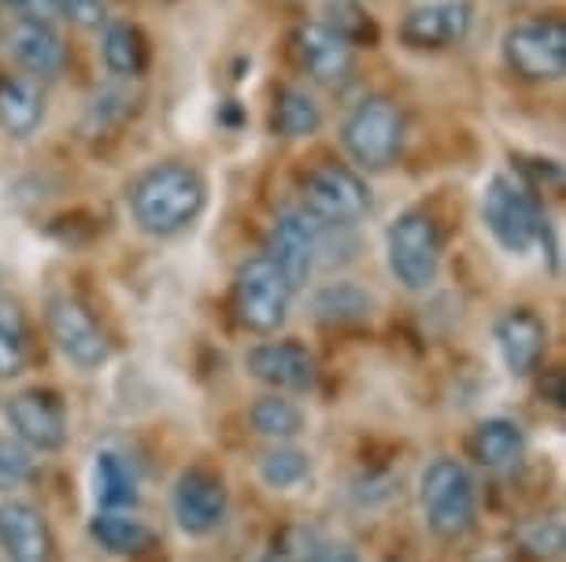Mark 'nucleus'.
Returning <instances> with one entry per match:
<instances>
[{
    "mask_svg": "<svg viewBox=\"0 0 566 562\" xmlns=\"http://www.w3.org/2000/svg\"><path fill=\"white\" fill-rule=\"evenodd\" d=\"M522 551L533 559H559L563 555V522L555 518H537L518 533Z\"/></svg>",
    "mask_w": 566,
    "mask_h": 562,
    "instance_id": "7c9ffc66",
    "label": "nucleus"
},
{
    "mask_svg": "<svg viewBox=\"0 0 566 562\" xmlns=\"http://www.w3.org/2000/svg\"><path fill=\"white\" fill-rule=\"evenodd\" d=\"M263 256L282 271V278L296 289H304L312 282V274L323 256V222H315L304 208L282 211L266 237Z\"/></svg>",
    "mask_w": 566,
    "mask_h": 562,
    "instance_id": "9d476101",
    "label": "nucleus"
},
{
    "mask_svg": "<svg viewBox=\"0 0 566 562\" xmlns=\"http://www.w3.org/2000/svg\"><path fill=\"white\" fill-rule=\"evenodd\" d=\"M52 12L67 19L71 26L82 30H101L108 23V0H49Z\"/></svg>",
    "mask_w": 566,
    "mask_h": 562,
    "instance_id": "2f4dec72",
    "label": "nucleus"
},
{
    "mask_svg": "<svg viewBox=\"0 0 566 562\" xmlns=\"http://www.w3.org/2000/svg\"><path fill=\"white\" fill-rule=\"evenodd\" d=\"M507 67L526 82H559L566 74L563 19H530L504 34Z\"/></svg>",
    "mask_w": 566,
    "mask_h": 562,
    "instance_id": "1a4fd4ad",
    "label": "nucleus"
},
{
    "mask_svg": "<svg viewBox=\"0 0 566 562\" xmlns=\"http://www.w3.org/2000/svg\"><path fill=\"white\" fill-rule=\"evenodd\" d=\"M293 307V285L282 278V271L271 259L252 256L241 263L238 278H233V315L249 333L271 337L285 326Z\"/></svg>",
    "mask_w": 566,
    "mask_h": 562,
    "instance_id": "39448f33",
    "label": "nucleus"
},
{
    "mask_svg": "<svg viewBox=\"0 0 566 562\" xmlns=\"http://www.w3.org/2000/svg\"><path fill=\"white\" fill-rule=\"evenodd\" d=\"M496 348L504 367L515 378H526L541 367L544 348H548V326L530 307H515V311L500 315L496 322Z\"/></svg>",
    "mask_w": 566,
    "mask_h": 562,
    "instance_id": "f3484780",
    "label": "nucleus"
},
{
    "mask_svg": "<svg viewBox=\"0 0 566 562\" xmlns=\"http://www.w3.org/2000/svg\"><path fill=\"white\" fill-rule=\"evenodd\" d=\"M8 52L34 78H60L67 71V45L52 23H15L8 34Z\"/></svg>",
    "mask_w": 566,
    "mask_h": 562,
    "instance_id": "a211bd4d",
    "label": "nucleus"
},
{
    "mask_svg": "<svg viewBox=\"0 0 566 562\" xmlns=\"http://www.w3.org/2000/svg\"><path fill=\"white\" fill-rule=\"evenodd\" d=\"M101 56L108 74H115V78H123V82H134L148 71V38L142 34V26L115 19V23H104Z\"/></svg>",
    "mask_w": 566,
    "mask_h": 562,
    "instance_id": "4be33fe9",
    "label": "nucleus"
},
{
    "mask_svg": "<svg viewBox=\"0 0 566 562\" xmlns=\"http://www.w3.org/2000/svg\"><path fill=\"white\" fill-rule=\"evenodd\" d=\"M30 363V330L15 304H0V381H12Z\"/></svg>",
    "mask_w": 566,
    "mask_h": 562,
    "instance_id": "cd10ccee",
    "label": "nucleus"
},
{
    "mask_svg": "<svg viewBox=\"0 0 566 562\" xmlns=\"http://www.w3.org/2000/svg\"><path fill=\"white\" fill-rule=\"evenodd\" d=\"M4 418L12 426V437H19L27 448L60 452L67 444V411L49 389H23L4 400Z\"/></svg>",
    "mask_w": 566,
    "mask_h": 562,
    "instance_id": "9b49d317",
    "label": "nucleus"
},
{
    "mask_svg": "<svg viewBox=\"0 0 566 562\" xmlns=\"http://www.w3.org/2000/svg\"><path fill=\"white\" fill-rule=\"evenodd\" d=\"M38 452L27 448L19 437H0V492H15L34 481Z\"/></svg>",
    "mask_w": 566,
    "mask_h": 562,
    "instance_id": "c85d7f7f",
    "label": "nucleus"
},
{
    "mask_svg": "<svg viewBox=\"0 0 566 562\" xmlns=\"http://www.w3.org/2000/svg\"><path fill=\"white\" fill-rule=\"evenodd\" d=\"M208 204L205 174L189 163H156L130 185V215L148 237H175L200 219Z\"/></svg>",
    "mask_w": 566,
    "mask_h": 562,
    "instance_id": "f257e3e1",
    "label": "nucleus"
},
{
    "mask_svg": "<svg viewBox=\"0 0 566 562\" xmlns=\"http://www.w3.org/2000/svg\"><path fill=\"white\" fill-rule=\"evenodd\" d=\"M4 12L15 15V23H52V4L49 0H0Z\"/></svg>",
    "mask_w": 566,
    "mask_h": 562,
    "instance_id": "473e14b6",
    "label": "nucleus"
},
{
    "mask_svg": "<svg viewBox=\"0 0 566 562\" xmlns=\"http://www.w3.org/2000/svg\"><path fill=\"white\" fill-rule=\"evenodd\" d=\"M93 500L97 511H134L137 503V470L115 448H104L93 459Z\"/></svg>",
    "mask_w": 566,
    "mask_h": 562,
    "instance_id": "aec40b11",
    "label": "nucleus"
},
{
    "mask_svg": "<svg viewBox=\"0 0 566 562\" xmlns=\"http://www.w3.org/2000/svg\"><path fill=\"white\" fill-rule=\"evenodd\" d=\"M90 537L108 555H137V551L153 544V529L134 511H97L90 518Z\"/></svg>",
    "mask_w": 566,
    "mask_h": 562,
    "instance_id": "393cba45",
    "label": "nucleus"
},
{
    "mask_svg": "<svg viewBox=\"0 0 566 562\" xmlns=\"http://www.w3.org/2000/svg\"><path fill=\"white\" fill-rule=\"evenodd\" d=\"M374 311V296L356 282H329L312 296V318L323 326L363 322Z\"/></svg>",
    "mask_w": 566,
    "mask_h": 562,
    "instance_id": "5701e85b",
    "label": "nucleus"
},
{
    "mask_svg": "<svg viewBox=\"0 0 566 562\" xmlns=\"http://www.w3.org/2000/svg\"><path fill=\"white\" fill-rule=\"evenodd\" d=\"M312 477V455L293 444H274L260 459V481L274 492H293Z\"/></svg>",
    "mask_w": 566,
    "mask_h": 562,
    "instance_id": "bb28decb",
    "label": "nucleus"
},
{
    "mask_svg": "<svg viewBox=\"0 0 566 562\" xmlns=\"http://www.w3.org/2000/svg\"><path fill=\"white\" fill-rule=\"evenodd\" d=\"M244 370L274 392H312L318 385V363L301 341H260L244 352Z\"/></svg>",
    "mask_w": 566,
    "mask_h": 562,
    "instance_id": "f8f14e48",
    "label": "nucleus"
},
{
    "mask_svg": "<svg viewBox=\"0 0 566 562\" xmlns=\"http://www.w3.org/2000/svg\"><path fill=\"white\" fill-rule=\"evenodd\" d=\"M419 507L430 533L455 540L478 522V485L452 455H437L419 477Z\"/></svg>",
    "mask_w": 566,
    "mask_h": 562,
    "instance_id": "7ed1b4c3",
    "label": "nucleus"
},
{
    "mask_svg": "<svg viewBox=\"0 0 566 562\" xmlns=\"http://www.w3.org/2000/svg\"><path fill=\"white\" fill-rule=\"evenodd\" d=\"M318 126H323V108L315 104V97L301 86H285L274 97V112H271V130L285 141H304V137H315Z\"/></svg>",
    "mask_w": 566,
    "mask_h": 562,
    "instance_id": "b1692460",
    "label": "nucleus"
},
{
    "mask_svg": "<svg viewBox=\"0 0 566 562\" xmlns=\"http://www.w3.org/2000/svg\"><path fill=\"white\" fill-rule=\"evenodd\" d=\"M315 562H359V555H356V551H348V548H323Z\"/></svg>",
    "mask_w": 566,
    "mask_h": 562,
    "instance_id": "72a5a7b5",
    "label": "nucleus"
},
{
    "mask_svg": "<svg viewBox=\"0 0 566 562\" xmlns=\"http://www.w3.org/2000/svg\"><path fill=\"white\" fill-rule=\"evenodd\" d=\"M441 252H444L441 230H437L433 215H426V211H403L386 230L389 274L408 293L433 289L437 274H441Z\"/></svg>",
    "mask_w": 566,
    "mask_h": 562,
    "instance_id": "20e7f679",
    "label": "nucleus"
},
{
    "mask_svg": "<svg viewBox=\"0 0 566 562\" xmlns=\"http://www.w3.org/2000/svg\"><path fill=\"white\" fill-rule=\"evenodd\" d=\"M260 562H296V559H293L285 548H271V551H266V555H263Z\"/></svg>",
    "mask_w": 566,
    "mask_h": 562,
    "instance_id": "f704fd0d",
    "label": "nucleus"
},
{
    "mask_svg": "<svg viewBox=\"0 0 566 562\" xmlns=\"http://www.w3.org/2000/svg\"><path fill=\"white\" fill-rule=\"evenodd\" d=\"M482 219L500 248L511 252V256H522V252L537 245V233L548 215L518 178L496 174L482 193Z\"/></svg>",
    "mask_w": 566,
    "mask_h": 562,
    "instance_id": "423d86ee",
    "label": "nucleus"
},
{
    "mask_svg": "<svg viewBox=\"0 0 566 562\" xmlns=\"http://www.w3.org/2000/svg\"><path fill=\"white\" fill-rule=\"evenodd\" d=\"M304 211L323 226H356L370 211V189L367 182L345 163H318L307 171L301 185Z\"/></svg>",
    "mask_w": 566,
    "mask_h": 562,
    "instance_id": "0eeeda50",
    "label": "nucleus"
},
{
    "mask_svg": "<svg viewBox=\"0 0 566 562\" xmlns=\"http://www.w3.org/2000/svg\"><path fill=\"white\" fill-rule=\"evenodd\" d=\"M130 104H134V97L126 89H101L97 97H93L90 112H85V134L101 137L104 130L119 126L126 115H130Z\"/></svg>",
    "mask_w": 566,
    "mask_h": 562,
    "instance_id": "c756f323",
    "label": "nucleus"
},
{
    "mask_svg": "<svg viewBox=\"0 0 566 562\" xmlns=\"http://www.w3.org/2000/svg\"><path fill=\"white\" fill-rule=\"evenodd\" d=\"M45 322L52 344L60 348V356L78 370H101L112 359V341L101 330V322L93 318V311L74 296H52L45 307Z\"/></svg>",
    "mask_w": 566,
    "mask_h": 562,
    "instance_id": "6e6552de",
    "label": "nucleus"
},
{
    "mask_svg": "<svg viewBox=\"0 0 566 562\" xmlns=\"http://www.w3.org/2000/svg\"><path fill=\"white\" fill-rule=\"evenodd\" d=\"M170 511H175L181 533H216L222 518H227V485H222V477L208 470H186L175 481V492H170Z\"/></svg>",
    "mask_w": 566,
    "mask_h": 562,
    "instance_id": "ddd939ff",
    "label": "nucleus"
},
{
    "mask_svg": "<svg viewBox=\"0 0 566 562\" xmlns=\"http://www.w3.org/2000/svg\"><path fill=\"white\" fill-rule=\"evenodd\" d=\"M45 123V93L38 78L27 74H4L0 78V130L15 141L34 137Z\"/></svg>",
    "mask_w": 566,
    "mask_h": 562,
    "instance_id": "6ab92c4d",
    "label": "nucleus"
},
{
    "mask_svg": "<svg viewBox=\"0 0 566 562\" xmlns=\"http://www.w3.org/2000/svg\"><path fill=\"white\" fill-rule=\"evenodd\" d=\"M474 23V4L470 0H433V4L411 8L400 23V41L408 49L437 52L452 49L470 34Z\"/></svg>",
    "mask_w": 566,
    "mask_h": 562,
    "instance_id": "2eb2a0df",
    "label": "nucleus"
},
{
    "mask_svg": "<svg viewBox=\"0 0 566 562\" xmlns=\"http://www.w3.org/2000/svg\"><path fill=\"white\" fill-rule=\"evenodd\" d=\"M296 56L301 67L312 74V82L329 89H340L356 71V45L329 23H304L296 30Z\"/></svg>",
    "mask_w": 566,
    "mask_h": 562,
    "instance_id": "4468645a",
    "label": "nucleus"
},
{
    "mask_svg": "<svg viewBox=\"0 0 566 562\" xmlns=\"http://www.w3.org/2000/svg\"><path fill=\"white\" fill-rule=\"evenodd\" d=\"M403 141H408V123L397 100L367 97L359 100L340 126V145L352 163L367 174H386L400 163Z\"/></svg>",
    "mask_w": 566,
    "mask_h": 562,
    "instance_id": "f03ea898",
    "label": "nucleus"
},
{
    "mask_svg": "<svg viewBox=\"0 0 566 562\" xmlns=\"http://www.w3.org/2000/svg\"><path fill=\"white\" fill-rule=\"evenodd\" d=\"M478 562H500V559H478Z\"/></svg>",
    "mask_w": 566,
    "mask_h": 562,
    "instance_id": "c9c22d12",
    "label": "nucleus"
},
{
    "mask_svg": "<svg viewBox=\"0 0 566 562\" xmlns=\"http://www.w3.org/2000/svg\"><path fill=\"white\" fill-rule=\"evenodd\" d=\"M249 422L260 437L274 441V444H290L293 437L304 433V411L285 400L282 392H271V396H260L249 407Z\"/></svg>",
    "mask_w": 566,
    "mask_h": 562,
    "instance_id": "a878e982",
    "label": "nucleus"
},
{
    "mask_svg": "<svg viewBox=\"0 0 566 562\" xmlns=\"http://www.w3.org/2000/svg\"><path fill=\"white\" fill-rule=\"evenodd\" d=\"M526 452V433L511 418H485L470 433V459L485 470H504Z\"/></svg>",
    "mask_w": 566,
    "mask_h": 562,
    "instance_id": "412c9836",
    "label": "nucleus"
},
{
    "mask_svg": "<svg viewBox=\"0 0 566 562\" xmlns=\"http://www.w3.org/2000/svg\"><path fill=\"white\" fill-rule=\"evenodd\" d=\"M0 548L8 562H52L56 544L52 529L41 515V507L30 500H4L0 503Z\"/></svg>",
    "mask_w": 566,
    "mask_h": 562,
    "instance_id": "dca6fc26",
    "label": "nucleus"
}]
</instances>
